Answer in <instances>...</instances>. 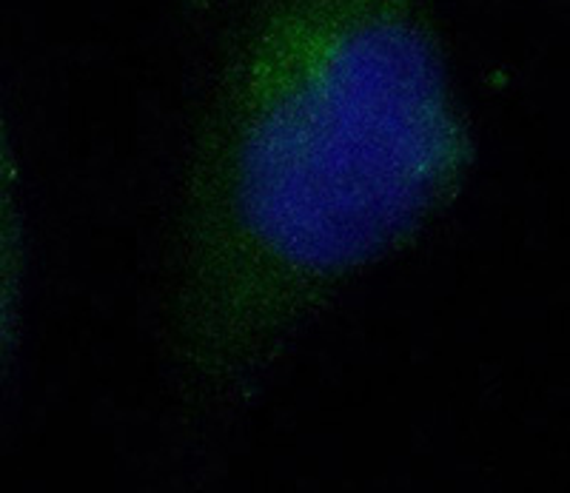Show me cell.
<instances>
[{"instance_id": "obj_1", "label": "cell", "mask_w": 570, "mask_h": 493, "mask_svg": "<svg viewBox=\"0 0 570 493\" xmlns=\"http://www.w3.org/2000/svg\"><path fill=\"white\" fill-rule=\"evenodd\" d=\"M186 27L160 343L183 411L228 425L451 215L476 144L436 0H186Z\"/></svg>"}]
</instances>
